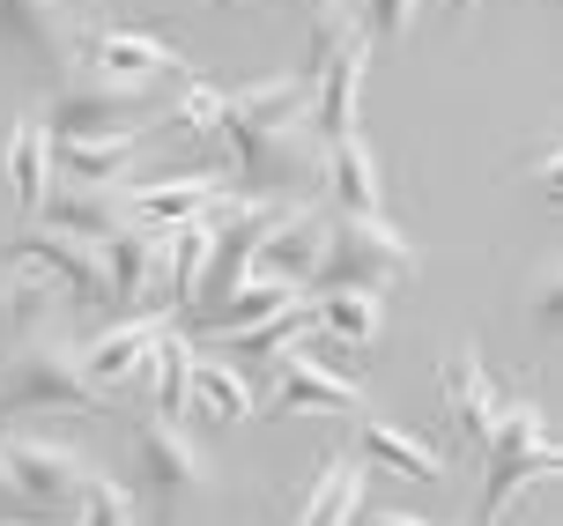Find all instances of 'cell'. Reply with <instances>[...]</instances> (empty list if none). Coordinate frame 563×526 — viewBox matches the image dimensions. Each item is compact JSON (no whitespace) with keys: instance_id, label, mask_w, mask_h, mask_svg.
<instances>
[{"instance_id":"1","label":"cell","mask_w":563,"mask_h":526,"mask_svg":"<svg viewBox=\"0 0 563 526\" xmlns=\"http://www.w3.org/2000/svg\"><path fill=\"white\" fill-rule=\"evenodd\" d=\"M422 252L408 230H394L386 216H327V245L311 267V289H371L386 297L400 282H416Z\"/></svg>"},{"instance_id":"22","label":"cell","mask_w":563,"mask_h":526,"mask_svg":"<svg viewBox=\"0 0 563 526\" xmlns=\"http://www.w3.org/2000/svg\"><path fill=\"white\" fill-rule=\"evenodd\" d=\"M364 460L386 474H408V482H438L445 474V452L416 430H400L394 416H364Z\"/></svg>"},{"instance_id":"27","label":"cell","mask_w":563,"mask_h":526,"mask_svg":"<svg viewBox=\"0 0 563 526\" xmlns=\"http://www.w3.org/2000/svg\"><path fill=\"white\" fill-rule=\"evenodd\" d=\"M194 333L170 319L164 333H156V349H148V371H156V423H178L186 416V379H194Z\"/></svg>"},{"instance_id":"36","label":"cell","mask_w":563,"mask_h":526,"mask_svg":"<svg viewBox=\"0 0 563 526\" xmlns=\"http://www.w3.org/2000/svg\"><path fill=\"white\" fill-rule=\"evenodd\" d=\"M371 526H430V519H408V512H386V519H371Z\"/></svg>"},{"instance_id":"31","label":"cell","mask_w":563,"mask_h":526,"mask_svg":"<svg viewBox=\"0 0 563 526\" xmlns=\"http://www.w3.org/2000/svg\"><path fill=\"white\" fill-rule=\"evenodd\" d=\"M170 119H178L186 134H223V89L208 83V75H186V83H178Z\"/></svg>"},{"instance_id":"16","label":"cell","mask_w":563,"mask_h":526,"mask_svg":"<svg viewBox=\"0 0 563 526\" xmlns=\"http://www.w3.org/2000/svg\"><path fill=\"white\" fill-rule=\"evenodd\" d=\"M164 275V230L148 222H126L104 238V305L112 311H134L148 305V282Z\"/></svg>"},{"instance_id":"11","label":"cell","mask_w":563,"mask_h":526,"mask_svg":"<svg viewBox=\"0 0 563 526\" xmlns=\"http://www.w3.org/2000/svg\"><path fill=\"white\" fill-rule=\"evenodd\" d=\"M230 200L223 171H178V178H126V216L148 230H178V222L208 216Z\"/></svg>"},{"instance_id":"29","label":"cell","mask_w":563,"mask_h":526,"mask_svg":"<svg viewBox=\"0 0 563 526\" xmlns=\"http://www.w3.org/2000/svg\"><path fill=\"white\" fill-rule=\"evenodd\" d=\"M305 327H311V289L289 311H275V319H260V327H245V333H230L223 349H230V357H282V349H297V333H305Z\"/></svg>"},{"instance_id":"12","label":"cell","mask_w":563,"mask_h":526,"mask_svg":"<svg viewBox=\"0 0 563 526\" xmlns=\"http://www.w3.org/2000/svg\"><path fill=\"white\" fill-rule=\"evenodd\" d=\"M319 245H327V208H282V216L267 222L260 252H253V275L289 282V289H311Z\"/></svg>"},{"instance_id":"32","label":"cell","mask_w":563,"mask_h":526,"mask_svg":"<svg viewBox=\"0 0 563 526\" xmlns=\"http://www.w3.org/2000/svg\"><path fill=\"white\" fill-rule=\"evenodd\" d=\"M75 526H134V490H119L112 474H89V497L75 512Z\"/></svg>"},{"instance_id":"38","label":"cell","mask_w":563,"mask_h":526,"mask_svg":"<svg viewBox=\"0 0 563 526\" xmlns=\"http://www.w3.org/2000/svg\"><path fill=\"white\" fill-rule=\"evenodd\" d=\"M445 8H452V15H467V8H475V0H445Z\"/></svg>"},{"instance_id":"10","label":"cell","mask_w":563,"mask_h":526,"mask_svg":"<svg viewBox=\"0 0 563 526\" xmlns=\"http://www.w3.org/2000/svg\"><path fill=\"white\" fill-rule=\"evenodd\" d=\"M364 67H371V37L364 30H349L334 45V59L311 75V134L327 141H349L356 134V105H364Z\"/></svg>"},{"instance_id":"37","label":"cell","mask_w":563,"mask_h":526,"mask_svg":"<svg viewBox=\"0 0 563 526\" xmlns=\"http://www.w3.org/2000/svg\"><path fill=\"white\" fill-rule=\"evenodd\" d=\"M0 504H23V497H15V482H8V460H0Z\"/></svg>"},{"instance_id":"17","label":"cell","mask_w":563,"mask_h":526,"mask_svg":"<svg viewBox=\"0 0 563 526\" xmlns=\"http://www.w3.org/2000/svg\"><path fill=\"white\" fill-rule=\"evenodd\" d=\"M275 408L282 416H297V408H364V386L349 371H327V357H311V349H282Z\"/></svg>"},{"instance_id":"6","label":"cell","mask_w":563,"mask_h":526,"mask_svg":"<svg viewBox=\"0 0 563 526\" xmlns=\"http://www.w3.org/2000/svg\"><path fill=\"white\" fill-rule=\"evenodd\" d=\"M223 134L238 149V171H245L253 200L289 194V186L319 178V164H327V141L311 134V119H297V127H223Z\"/></svg>"},{"instance_id":"39","label":"cell","mask_w":563,"mask_h":526,"mask_svg":"<svg viewBox=\"0 0 563 526\" xmlns=\"http://www.w3.org/2000/svg\"><path fill=\"white\" fill-rule=\"evenodd\" d=\"M15 526H37V519H15Z\"/></svg>"},{"instance_id":"19","label":"cell","mask_w":563,"mask_h":526,"mask_svg":"<svg viewBox=\"0 0 563 526\" xmlns=\"http://www.w3.org/2000/svg\"><path fill=\"white\" fill-rule=\"evenodd\" d=\"M319 178H327V200H334V216H386V186H378V156H371L364 134H349L327 149V164H319Z\"/></svg>"},{"instance_id":"24","label":"cell","mask_w":563,"mask_h":526,"mask_svg":"<svg viewBox=\"0 0 563 526\" xmlns=\"http://www.w3.org/2000/svg\"><path fill=\"white\" fill-rule=\"evenodd\" d=\"M364 512V460L349 452H327V468L311 482V497L297 504V526H349Z\"/></svg>"},{"instance_id":"28","label":"cell","mask_w":563,"mask_h":526,"mask_svg":"<svg viewBox=\"0 0 563 526\" xmlns=\"http://www.w3.org/2000/svg\"><path fill=\"white\" fill-rule=\"evenodd\" d=\"M53 327V282H0V363L23 349L30 333Z\"/></svg>"},{"instance_id":"8","label":"cell","mask_w":563,"mask_h":526,"mask_svg":"<svg viewBox=\"0 0 563 526\" xmlns=\"http://www.w3.org/2000/svg\"><path fill=\"white\" fill-rule=\"evenodd\" d=\"M0 267H37V282H67L75 305H104V245H89V238L30 222L0 245Z\"/></svg>"},{"instance_id":"4","label":"cell","mask_w":563,"mask_h":526,"mask_svg":"<svg viewBox=\"0 0 563 526\" xmlns=\"http://www.w3.org/2000/svg\"><path fill=\"white\" fill-rule=\"evenodd\" d=\"M0 460H8V482H15V497L37 512V519L53 526H75L89 497V460L75 445H53V438H8L0 445Z\"/></svg>"},{"instance_id":"9","label":"cell","mask_w":563,"mask_h":526,"mask_svg":"<svg viewBox=\"0 0 563 526\" xmlns=\"http://www.w3.org/2000/svg\"><path fill=\"white\" fill-rule=\"evenodd\" d=\"M438 386H445L452 430H460L467 445H489V430H497V416H505L511 393L482 371V349H475V341H452L445 357H438Z\"/></svg>"},{"instance_id":"18","label":"cell","mask_w":563,"mask_h":526,"mask_svg":"<svg viewBox=\"0 0 563 526\" xmlns=\"http://www.w3.org/2000/svg\"><path fill=\"white\" fill-rule=\"evenodd\" d=\"M89 59H97V75H104V83H119V89H148L156 75H178V53H170L164 37L126 30V23L97 30V37H89Z\"/></svg>"},{"instance_id":"3","label":"cell","mask_w":563,"mask_h":526,"mask_svg":"<svg viewBox=\"0 0 563 526\" xmlns=\"http://www.w3.org/2000/svg\"><path fill=\"white\" fill-rule=\"evenodd\" d=\"M482 460H489V482H482L475 526H497L519 490H534V482H549V474L563 468L556 423L541 416L534 401H505V416H497V430H489V445H482Z\"/></svg>"},{"instance_id":"30","label":"cell","mask_w":563,"mask_h":526,"mask_svg":"<svg viewBox=\"0 0 563 526\" xmlns=\"http://www.w3.org/2000/svg\"><path fill=\"white\" fill-rule=\"evenodd\" d=\"M349 15H356V30H364L371 53H378V45H400V37H408V23L422 15V0H349Z\"/></svg>"},{"instance_id":"13","label":"cell","mask_w":563,"mask_h":526,"mask_svg":"<svg viewBox=\"0 0 563 526\" xmlns=\"http://www.w3.org/2000/svg\"><path fill=\"white\" fill-rule=\"evenodd\" d=\"M170 327V311H134V319H119L112 333H97L82 349V379L97 393H119L134 386L141 371H148V349H156V333Z\"/></svg>"},{"instance_id":"40","label":"cell","mask_w":563,"mask_h":526,"mask_svg":"<svg viewBox=\"0 0 563 526\" xmlns=\"http://www.w3.org/2000/svg\"><path fill=\"white\" fill-rule=\"evenodd\" d=\"M245 8H260V0H245Z\"/></svg>"},{"instance_id":"5","label":"cell","mask_w":563,"mask_h":526,"mask_svg":"<svg viewBox=\"0 0 563 526\" xmlns=\"http://www.w3.org/2000/svg\"><path fill=\"white\" fill-rule=\"evenodd\" d=\"M45 141H112V134H148L156 127V97L148 89H119V83H67L53 97Z\"/></svg>"},{"instance_id":"15","label":"cell","mask_w":563,"mask_h":526,"mask_svg":"<svg viewBox=\"0 0 563 526\" xmlns=\"http://www.w3.org/2000/svg\"><path fill=\"white\" fill-rule=\"evenodd\" d=\"M45 230H67V238H89V245H104L112 230H126V186H75V178H53L45 186Z\"/></svg>"},{"instance_id":"25","label":"cell","mask_w":563,"mask_h":526,"mask_svg":"<svg viewBox=\"0 0 563 526\" xmlns=\"http://www.w3.org/2000/svg\"><path fill=\"white\" fill-rule=\"evenodd\" d=\"M305 297V289H289V282H267V275H253L238 297H223L216 311H200L194 327L200 333H216V341H230V333H245V327H260V319H275V311H289Z\"/></svg>"},{"instance_id":"34","label":"cell","mask_w":563,"mask_h":526,"mask_svg":"<svg viewBox=\"0 0 563 526\" xmlns=\"http://www.w3.org/2000/svg\"><path fill=\"white\" fill-rule=\"evenodd\" d=\"M534 171H541V200H549V208H556V194H563V186H556L563 156H556V149H541V156H534Z\"/></svg>"},{"instance_id":"2","label":"cell","mask_w":563,"mask_h":526,"mask_svg":"<svg viewBox=\"0 0 563 526\" xmlns=\"http://www.w3.org/2000/svg\"><path fill=\"white\" fill-rule=\"evenodd\" d=\"M37 408H53V416H89V408H104V393L82 379V349H75L59 327L30 333L23 349L0 363V416H37Z\"/></svg>"},{"instance_id":"23","label":"cell","mask_w":563,"mask_h":526,"mask_svg":"<svg viewBox=\"0 0 563 526\" xmlns=\"http://www.w3.org/2000/svg\"><path fill=\"white\" fill-rule=\"evenodd\" d=\"M186 408H200V416H216V423H253V416H260V393L245 386V371H238V363H223V357H194Z\"/></svg>"},{"instance_id":"21","label":"cell","mask_w":563,"mask_h":526,"mask_svg":"<svg viewBox=\"0 0 563 526\" xmlns=\"http://www.w3.org/2000/svg\"><path fill=\"white\" fill-rule=\"evenodd\" d=\"M311 327L327 333L334 349H356L364 357L371 341L386 333V305L371 289H311Z\"/></svg>"},{"instance_id":"7","label":"cell","mask_w":563,"mask_h":526,"mask_svg":"<svg viewBox=\"0 0 563 526\" xmlns=\"http://www.w3.org/2000/svg\"><path fill=\"white\" fill-rule=\"evenodd\" d=\"M134 474H141V490H148V504L164 519H178L186 504L208 497V452L178 423H141L134 430Z\"/></svg>"},{"instance_id":"20","label":"cell","mask_w":563,"mask_h":526,"mask_svg":"<svg viewBox=\"0 0 563 526\" xmlns=\"http://www.w3.org/2000/svg\"><path fill=\"white\" fill-rule=\"evenodd\" d=\"M141 134H112V141H45V164L53 178H75V186H126L134 171Z\"/></svg>"},{"instance_id":"33","label":"cell","mask_w":563,"mask_h":526,"mask_svg":"<svg viewBox=\"0 0 563 526\" xmlns=\"http://www.w3.org/2000/svg\"><path fill=\"white\" fill-rule=\"evenodd\" d=\"M556 297H563V282H556V267H549V275L534 282V319H541V333L563 327V305H556Z\"/></svg>"},{"instance_id":"35","label":"cell","mask_w":563,"mask_h":526,"mask_svg":"<svg viewBox=\"0 0 563 526\" xmlns=\"http://www.w3.org/2000/svg\"><path fill=\"white\" fill-rule=\"evenodd\" d=\"M305 15H334V8H349V0H297Z\"/></svg>"},{"instance_id":"26","label":"cell","mask_w":563,"mask_h":526,"mask_svg":"<svg viewBox=\"0 0 563 526\" xmlns=\"http://www.w3.org/2000/svg\"><path fill=\"white\" fill-rule=\"evenodd\" d=\"M8 186H15V208L37 216L45 208V186H53V164H45V119L30 111L15 119V134H8Z\"/></svg>"},{"instance_id":"14","label":"cell","mask_w":563,"mask_h":526,"mask_svg":"<svg viewBox=\"0 0 563 526\" xmlns=\"http://www.w3.org/2000/svg\"><path fill=\"white\" fill-rule=\"evenodd\" d=\"M0 37L23 45L37 67H75L82 59V37H75L67 0H0Z\"/></svg>"}]
</instances>
